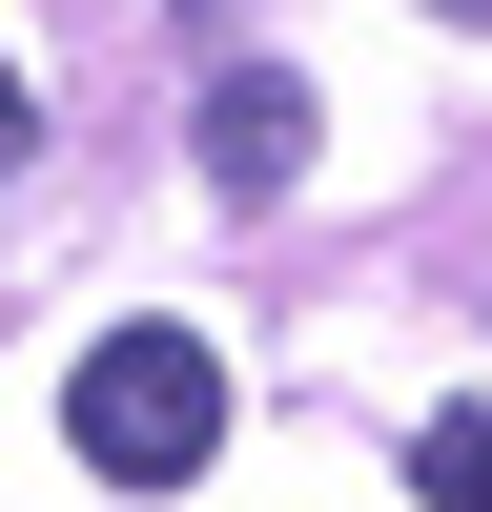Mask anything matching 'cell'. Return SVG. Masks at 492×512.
I'll return each mask as SVG.
<instances>
[{"instance_id": "obj_1", "label": "cell", "mask_w": 492, "mask_h": 512, "mask_svg": "<svg viewBox=\"0 0 492 512\" xmlns=\"http://www.w3.org/2000/svg\"><path fill=\"white\" fill-rule=\"evenodd\" d=\"M62 451L103 492H185L205 451H226V349H205V328H103V349L62 369Z\"/></svg>"}, {"instance_id": "obj_2", "label": "cell", "mask_w": 492, "mask_h": 512, "mask_svg": "<svg viewBox=\"0 0 492 512\" xmlns=\"http://www.w3.org/2000/svg\"><path fill=\"white\" fill-rule=\"evenodd\" d=\"M185 144H205V185H226V205H267L287 164H308V82H287V62H226Z\"/></svg>"}, {"instance_id": "obj_3", "label": "cell", "mask_w": 492, "mask_h": 512, "mask_svg": "<svg viewBox=\"0 0 492 512\" xmlns=\"http://www.w3.org/2000/svg\"><path fill=\"white\" fill-rule=\"evenodd\" d=\"M410 492H431V512H492V410H431V431H410Z\"/></svg>"}, {"instance_id": "obj_4", "label": "cell", "mask_w": 492, "mask_h": 512, "mask_svg": "<svg viewBox=\"0 0 492 512\" xmlns=\"http://www.w3.org/2000/svg\"><path fill=\"white\" fill-rule=\"evenodd\" d=\"M21 144H41V82H21V62H0V164H21Z\"/></svg>"}]
</instances>
